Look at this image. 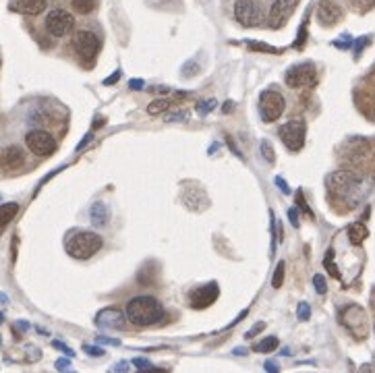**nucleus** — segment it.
I'll use <instances>...</instances> for the list:
<instances>
[{
    "label": "nucleus",
    "mask_w": 375,
    "mask_h": 373,
    "mask_svg": "<svg viewBox=\"0 0 375 373\" xmlns=\"http://www.w3.org/2000/svg\"><path fill=\"white\" fill-rule=\"evenodd\" d=\"M143 86H145L143 79H131V81H129V88H131V90H143Z\"/></svg>",
    "instance_id": "37998d69"
},
{
    "label": "nucleus",
    "mask_w": 375,
    "mask_h": 373,
    "mask_svg": "<svg viewBox=\"0 0 375 373\" xmlns=\"http://www.w3.org/2000/svg\"><path fill=\"white\" fill-rule=\"evenodd\" d=\"M249 48L255 50V52H268V54H278V52H280L278 48L268 46V44H263V42H249Z\"/></svg>",
    "instance_id": "cd10ccee"
},
{
    "label": "nucleus",
    "mask_w": 375,
    "mask_h": 373,
    "mask_svg": "<svg viewBox=\"0 0 375 373\" xmlns=\"http://www.w3.org/2000/svg\"><path fill=\"white\" fill-rule=\"evenodd\" d=\"M278 135H280V141L284 143L286 149H290V152H301L303 145H305L307 125H305V120H301V118L288 120V123H284V125L280 127Z\"/></svg>",
    "instance_id": "423d86ee"
},
{
    "label": "nucleus",
    "mask_w": 375,
    "mask_h": 373,
    "mask_svg": "<svg viewBox=\"0 0 375 373\" xmlns=\"http://www.w3.org/2000/svg\"><path fill=\"white\" fill-rule=\"evenodd\" d=\"M340 324L357 338L363 340L369 334V318L361 305H346L340 309Z\"/></svg>",
    "instance_id": "20e7f679"
},
{
    "label": "nucleus",
    "mask_w": 375,
    "mask_h": 373,
    "mask_svg": "<svg viewBox=\"0 0 375 373\" xmlns=\"http://www.w3.org/2000/svg\"><path fill=\"white\" fill-rule=\"evenodd\" d=\"M235 19L243 27H257L263 21V15L255 0H235Z\"/></svg>",
    "instance_id": "9d476101"
},
{
    "label": "nucleus",
    "mask_w": 375,
    "mask_h": 373,
    "mask_svg": "<svg viewBox=\"0 0 375 373\" xmlns=\"http://www.w3.org/2000/svg\"><path fill=\"white\" fill-rule=\"evenodd\" d=\"M288 218H290V224L294 229H298V214H296V209L294 207H290L288 209Z\"/></svg>",
    "instance_id": "4c0bfd02"
},
{
    "label": "nucleus",
    "mask_w": 375,
    "mask_h": 373,
    "mask_svg": "<svg viewBox=\"0 0 375 373\" xmlns=\"http://www.w3.org/2000/svg\"><path fill=\"white\" fill-rule=\"evenodd\" d=\"M90 218H92V224L94 227H106V222L110 218V209L106 203L102 201H96L92 207H90Z\"/></svg>",
    "instance_id": "6ab92c4d"
},
{
    "label": "nucleus",
    "mask_w": 375,
    "mask_h": 373,
    "mask_svg": "<svg viewBox=\"0 0 375 373\" xmlns=\"http://www.w3.org/2000/svg\"><path fill=\"white\" fill-rule=\"evenodd\" d=\"M52 346H54V348H58V350H62L66 357H73V355H75V352H73V350L64 344V342H60V340H54V342H52Z\"/></svg>",
    "instance_id": "473e14b6"
},
{
    "label": "nucleus",
    "mask_w": 375,
    "mask_h": 373,
    "mask_svg": "<svg viewBox=\"0 0 375 373\" xmlns=\"http://www.w3.org/2000/svg\"><path fill=\"white\" fill-rule=\"evenodd\" d=\"M296 203H298V207H301V209H305V211H307V214L311 216V209L307 207V203H305V199H303V193H301V191L296 193Z\"/></svg>",
    "instance_id": "e433bc0d"
},
{
    "label": "nucleus",
    "mask_w": 375,
    "mask_h": 373,
    "mask_svg": "<svg viewBox=\"0 0 375 373\" xmlns=\"http://www.w3.org/2000/svg\"><path fill=\"white\" fill-rule=\"evenodd\" d=\"M137 373H166V369H156V367H147V369H139Z\"/></svg>",
    "instance_id": "09e8293b"
},
{
    "label": "nucleus",
    "mask_w": 375,
    "mask_h": 373,
    "mask_svg": "<svg viewBox=\"0 0 375 373\" xmlns=\"http://www.w3.org/2000/svg\"><path fill=\"white\" fill-rule=\"evenodd\" d=\"M133 363H135V367H137V369H147V367H152V365H149V361H147V359H135Z\"/></svg>",
    "instance_id": "c03bdc74"
},
{
    "label": "nucleus",
    "mask_w": 375,
    "mask_h": 373,
    "mask_svg": "<svg viewBox=\"0 0 375 373\" xmlns=\"http://www.w3.org/2000/svg\"><path fill=\"white\" fill-rule=\"evenodd\" d=\"M25 143L27 147L31 149L34 154L38 156H50L56 152V139L48 133V131H42V129H34L25 135Z\"/></svg>",
    "instance_id": "9b49d317"
},
{
    "label": "nucleus",
    "mask_w": 375,
    "mask_h": 373,
    "mask_svg": "<svg viewBox=\"0 0 375 373\" xmlns=\"http://www.w3.org/2000/svg\"><path fill=\"white\" fill-rule=\"evenodd\" d=\"M0 342H3V340H0Z\"/></svg>",
    "instance_id": "5fc2aeb1"
},
{
    "label": "nucleus",
    "mask_w": 375,
    "mask_h": 373,
    "mask_svg": "<svg viewBox=\"0 0 375 373\" xmlns=\"http://www.w3.org/2000/svg\"><path fill=\"white\" fill-rule=\"evenodd\" d=\"M127 316L116 307H106L96 316V326L102 330H120L125 326Z\"/></svg>",
    "instance_id": "2eb2a0df"
},
{
    "label": "nucleus",
    "mask_w": 375,
    "mask_h": 373,
    "mask_svg": "<svg viewBox=\"0 0 375 373\" xmlns=\"http://www.w3.org/2000/svg\"><path fill=\"white\" fill-rule=\"evenodd\" d=\"M183 118H189V112L187 110H177V112H170L168 116H166V120H183Z\"/></svg>",
    "instance_id": "2f4dec72"
},
{
    "label": "nucleus",
    "mask_w": 375,
    "mask_h": 373,
    "mask_svg": "<svg viewBox=\"0 0 375 373\" xmlns=\"http://www.w3.org/2000/svg\"><path fill=\"white\" fill-rule=\"evenodd\" d=\"M104 241L98 233L77 231L66 239V253L75 259H90L102 249Z\"/></svg>",
    "instance_id": "7ed1b4c3"
},
{
    "label": "nucleus",
    "mask_w": 375,
    "mask_h": 373,
    "mask_svg": "<svg viewBox=\"0 0 375 373\" xmlns=\"http://www.w3.org/2000/svg\"><path fill=\"white\" fill-rule=\"evenodd\" d=\"M17 211H19V203H15V201L0 205V231H3L7 224L17 216Z\"/></svg>",
    "instance_id": "412c9836"
},
{
    "label": "nucleus",
    "mask_w": 375,
    "mask_h": 373,
    "mask_svg": "<svg viewBox=\"0 0 375 373\" xmlns=\"http://www.w3.org/2000/svg\"><path fill=\"white\" fill-rule=\"evenodd\" d=\"M172 104H174V100H172V98H158V100H154L152 104L147 106V112L152 114V116H156V114L166 112Z\"/></svg>",
    "instance_id": "4be33fe9"
},
{
    "label": "nucleus",
    "mask_w": 375,
    "mask_h": 373,
    "mask_svg": "<svg viewBox=\"0 0 375 373\" xmlns=\"http://www.w3.org/2000/svg\"><path fill=\"white\" fill-rule=\"evenodd\" d=\"M342 19V9L336 0H320L318 5V21L326 27L338 23Z\"/></svg>",
    "instance_id": "f3484780"
},
{
    "label": "nucleus",
    "mask_w": 375,
    "mask_h": 373,
    "mask_svg": "<svg viewBox=\"0 0 375 373\" xmlns=\"http://www.w3.org/2000/svg\"><path fill=\"white\" fill-rule=\"evenodd\" d=\"M284 81L292 90H301V88H313L318 83V70L313 62H301L294 64L286 70Z\"/></svg>",
    "instance_id": "39448f33"
},
{
    "label": "nucleus",
    "mask_w": 375,
    "mask_h": 373,
    "mask_svg": "<svg viewBox=\"0 0 375 373\" xmlns=\"http://www.w3.org/2000/svg\"><path fill=\"white\" fill-rule=\"evenodd\" d=\"M313 284H315V290H318V294H326V292H328L326 278H324L322 274H315V276H313Z\"/></svg>",
    "instance_id": "c756f323"
},
{
    "label": "nucleus",
    "mask_w": 375,
    "mask_h": 373,
    "mask_svg": "<svg viewBox=\"0 0 375 373\" xmlns=\"http://www.w3.org/2000/svg\"><path fill=\"white\" fill-rule=\"evenodd\" d=\"M328 189L336 199L354 207L369 193L371 179H367L357 170H338L328 177Z\"/></svg>",
    "instance_id": "f257e3e1"
},
{
    "label": "nucleus",
    "mask_w": 375,
    "mask_h": 373,
    "mask_svg": "<svg viewBox=\"0 0 375 373\" xmlns=\"http://www.w3.org/2000/svg\"><path fill=\"white\" fill-rule=\"evenodd\" d=\"M350 44H352V40H350L348 36H342V40H340V42H338V40L334 42V46H336V48H348Z\"/></svg>",
    "instance_id": "ea45409f"
},
{
    "label": "nucleus",
    "mask_w": 375,
    "mask_h": 373,
    "mask_svg": "<svg viewBox=\"0 0 375 373\" xmlns=\"http://www.w3.org/2000/svg\"><path fill=\"white\" fill-rule=\"evenodd\" d=\"M127 369H129V363H127V361H122V363L114 365L110 373H127Z\"/></svg>",
    "instance_id": "79ce46f5"
},
{
    "label": "nucleus",
    "mask_w": 375,
    "mask_h": 373,
    "mask_svg": "<svg viewBox=\"0 0 375 373\" xmlns=\"http://www.w3.org/2000/svg\"><path fill=\"white\" fill-rule=\"evenodd\" d=\"M276 185L280 187V191H282V193H286V195L290 193V187L286 185V181H284L282 177H276Z\"/></svg>",
    "instance_id": "a19ab883"
},
{
    "label": "nucleus",
    "mask_w": 375,
    "mask_h": 373,
    "mask_svg": "<svg viewBox=\"0 0 375 373\" xmlns=\"http://www.w3.org/2000/svg\"><path fill=\"white\" fill-rule=\"evenodd\" d=\"M17 328H19V330H23V332H25V330H27V328H29V324H27V322H17Z\"/></svg>",
    "instance_id": "3c124183"
},
{
    "label": "nucleus",
    "mask_w": 375,
    "mask_h": 373,
    "mask_svg": "<svg viewBox=\"0 0 375 373\" xmlns=\"http://www.w3.org/2000/svg\"><path fill=\"white\" fill-rule=\"evenodd\" d=\"M294 5H296V0H274V5L270 9V27L280 29L292 15Z\"/></svg>",
    "instance_id": "ddd939ff"
},
{
    "label": "nucleus",
    "mask_w": 375,
    "mask_h": 373,
    "mask_svg": "<svg viewBox=\"0 0 375 373\" xmlns=\"http://www.w3.org/2000/svg\"><path fill=\"white\" fill-rule=\"evenodd\" d=\"M286 100L276 90H266L259 94V116L266 123H274L284 114Z\"/></svg>",
    "instance_id": "6e6552de"
},
{
    "label": "nucleus",
    "mask_w": 375,
    "mask_h": 373,
    "mask_svg": "<svg viewBox=\"0 0 375 373\" xmlns=\"http://www.w3.org/2000/svg\"><path fill=\"white\" fill-rule=\"evenodd\" d=\"M68 3L73 5V9L77 11L79 15H90L96 9L98 0H68Z\"/></svg>",
    "instance_id": "5701e85b"
},
{
    "label": "nucleus",
    "mask_w": 375,
    "mask_h": 373,
    "mask_svg": "<svg viewBox=\"0 0 375 373\" xmlns=\"http://www.w3.org/2000/svg\"><path fill=\"white\" fill-rule=\"evenodd\" d=\"M369 154H371V145H369V141H365V139H350V141L346 143V154H344V158H346L350 164H354V166L365 164L367 158H369Z\"/></svg>",
    "instance_id": "4468645a"
},
{
    "label": "nucleus",
    "mask_w": 375,
    "mask_h": 373,
    "mask_svg": "<svg viewBox=\"0 0 375 373\" xmlns=\"http://www.w3.org/2000/svg\"><path fill=\"white\" fill-rule=\"evenodd\" d=\"M98 342H100V344H112V346H118V344H120L118 340H114V338H106V336H100V338H98Z\"/></svg>",
    "instance_id": "a18cd8bd"
},
{
    "label": "nucleus",
    "mask_w": 375,
    "mask_h": 373,
    "mask_svg": "<svg viewBox=\"0 0 375 373\" xmlns=\"http://www.w3.org/2000/svg\"><path fill=\"white\" fill-rule=\"evenodd\" d=\"M83 350H86L88 355H92V357H102V355H104V350H102V348H98V346H90V344H86V346H83Z\"/></svg>",
    "instance_id": "f704fd0d"
},
{
    "label": "nucleus",
    "mask_w": 375,
    "mask_h": 373,
    "mask_svg": "<svg viewBox=\"0 0 375 373\" xmlns=\"http://www.w3.org/2000/svg\"><path fill=\"white\" fill-rule=\"evenodd\" d=\"M373 118H375V116H373Z\"/></svg>",
    "instance_id": "6e6d98bb"
},
{
    "label": "nucleus",
    "mask_w": 375,
    "mask_h": 373,
    "mask_svg": "<svg viewBox=\"0 0 375 373\" xmlns=\"http://www.w3.org/2000/svg\"><path fill=\"white\" fill-rule=\"evenodd\" d=\"M367 237H369V231H367V227L363 222H354L348 227V239H350L352 245H361Z\"/></svg>",
    "instance_id": "aec40b11"
},
{
    "label": "nucleus",
    "mask_w": 375,
    "mask_h": 373,
    "mask_svg": "<svg viewBox=\"0 0 375 373\" xmlns=\"http://www.w3.org/2000/svg\"><path fill=\"white\" fill-rule=\"evenodd\" d=\"M118 79H120V70H114V73L110 75L108 79H104V86H114V83H116Z\"/></svg>",
    "instance_id": "58836bf2"
},
{
    "label": "nucleus",
    "mask_w": 375,
    "mask_h": 373,
    "mask_svg": "<svg viewBox=\"0 0 375 373\" xmlns=\"http://www.w3.org/2000/svg\"><path fill=\"white\" fill-rule=\"evenodd\" d=\"M73 48L86 64H94V60L100 54L102 44H100V38L94 31L83 29V31H77L73 36Z\"/></svg>",
    "instance_id": "0eeeda50"
},
{
    "label": "nucleus",
    "mask_w": 375,
    "mask_h": 373,
    "mask_svg": "<svg viewBox=\"0 0 375 373\" xmlns=\"http://www.w3.org/2000/svg\"><path fill=\"white\" fill-rule=\"evenodd\" d=\"M266 371H268V373H278L280 369H278V365H276L274 361H268V363H266Z\"/></svg>",
    "instance_id": "de8ad7c7"
},
{
    "label": "nucleus",
    "mask_w": 375,
    "mask_h": 373,
    "mask_svg": "<svg viewBox=\"0 0 375 373\" xmlns=\"http://www.w3.org/2000/svg\"><path fill=\"white\" fill-rule=\"evenodd\" d=\"M216 106H218L216 100H203V102L197 104V114H199V116H205V114H209L211 110H216Z\"/></svg>",
    "instance_id": "bb28decb"
},
{
    "label": "nucleus",
    "mask_w": 375,
    "mask_h": 373,
    "mask_svg": "<svg viewBox=\"0 0 375 373\" xmlns=\"http://www.w3.org/2000/svg\"><path fill=\"white\" fill-rule=\"evenodd\" d=\"M352 3H354V5H369L371 0H352Z\"/></svg>",
    "instance_id": "603ef678"
},
{
    "label": "nucleus",
    "mask_w": 375,
    "mask_h": 373,
    "mask_svg": "<svg viewBox=\"0 0 375 373\" xmlns=\"http://www.w3.org/2000/svg\"><path fill=\"white\" fill-rule=\"evenodd\" d=\"M367 44H369V38H359V40H357V46H354V56H359L361 50H363Z\"/></svg>",
    "instance_id": "c9c22d12"
},
{
    "label": "nucleus",
    "mask_w": 375,
    "mask_h": 373,
    "mask_svg": "<svg viewBox=\"0 0 375 373\" xmlns=\"http://www.w3.org/2000/svg\"><path fill=\"white\" fill-rule=\"evenodd\" d=\"M46 7L48 0H11V11L21 15H40Z\"/></svg>",
    "instance_id": "a211bd4d"
},
{
    "label": "nucleus",
    "mask_w": 375,
    "mask_h": 373,
    "mask_svg": "<svg viewBox=\"0 0 375 373\" xmlns=\"http://www.w3.org/2000/svg\"><path fill=\"white\" fill-rule=\"evenodd\" d=\"M278 338L276 336H268V338H263L261 342H257L255 346H253V350L255 352H272V350H276L278 348Z\"/></svg>",
    "instance_id": "b1692460"
},
{
    "label": "nucleus",
    "mask_w": 375,
    "mask_h": 373,
    "mask_svg": "<svg viewBox=\"0 0 375 373\" xmlns=\"http://www.w3.org/2000/svg\"><path fill=\"white\" fill-rule=\"evenodd\" d=\"M259 149H261V156H263V160L266 162H270V164H274L276 162V156H274V147H272V143L270 141H261L259 143Z\"/></svg>",
    "instance_id": "393cba45"
},
{
    "label": "nucleus",
    "mask_w": 375,
    "mask_h": 373,
    "mask_svg": "<svg viewBox=\"0 0 375 373\" xmlns=\"http://www.w3.org/2000/svg\"><path fill=\"white\" fill-rule=\"evenodd\" d=\"M263 328H266V324H263V322H259L257 326H253V328H251V330H249V332L245 334V338H253V336H257V334H259V332H261Z\"/></svg>",
    "instance_id": "72a5a7b5"
},
{
    "label": "nucleus",
    "mask_w": 375,
    "mask_h": 373,
    "mask_svg": "<svg viewBox=\"0 0 375 373\" xmlns=\"http://www.w3.org/2000/svg\"><path fill=\"white\" fill-rule=\"evenodd\" d=\"M25 164L23 149L17 145H9L0 149V168L3 170H19Z\"/></svg>",
    "instance_id": "dca6fc26"
},
{
    "label": "nucleus",
    "mask_w": 375,
    "mask_h": 373,
    "mask_svg": "<svg viewBox=\"0 0 375 373\" xmlns=\"http://www.w3.org/2000/svg\"><path fill=\"white\" fill-rule=\"evenodd\" d=\"M75 27V19L68 11L64 9H54L48 13L46 17V31L54 38H64L73 31Z\"/></svg>",
    "instance_id": "1a4fd4ad"
},
{
    "label": "nucleus",
    "mask_w": 375,
    "mask_h": 373,
    "mask_svg": "<svg viewBox=\"0 0 375 373\" xmlns=\"http://www.w3.org/2000/svg\"><path fill=\"white\" fill-rule=\"evenodd\" d=\"M296 316L301 322H307L311 318V307L309 303H298V309H296Z\"/></svg>",
    "instance_id": "c85d7f7f"
},
{
    "label": "nucleus",
    "mask_w": 375,
    "mask_h": 373,
    "mask_svg": "<svg viewBox=\"0 0 375 373\" xmlns=\"http://www.w3.org/2000/svg\"><path fill=\"white\" fill-rule=\"evenodd\" d=\"M284 270H286V263L284 261H278L276 270H274V276H272V286L274 288H280L282 282H284Z\"/></svg>",
    "instance_id": "a878e982"
},
{
    "label": "nucleus",
    "mask_w": 375,
    "mask_h": 373,
    "mask_svg": "<svg viewBox=\"0 0 375 373\" xmlns=\"http://www.w3.org/2000/svg\"><path fill=\"white\" fill-rule=\"evenodd\" d=\"M332 255H334V251L330 249V251H328V255H326V261H324V263H326L328 272H330V274H332L334 278H340V274H338V268H336V266L332 263Z\"/></svg>",
    "instance_id": "7c9ffc66"
},
{
    "label": "nucleus",
    "mask_w": 375,
    "mask_h": 373,
    "mask_svg": "<svg viewBox=\"0 0 375 373\" xmlns=\"http://www.w3.org/2000/svg\"><path fill=\"white\" fill-rule=\"evenodd\" d=\"M125 316L133 326L147 328V326H154L160 320H164V307L158 298L143 294V296L131 298V301L127 303Z\"/></svg>",
    "instance_id": "f03ea898"
},
{
    "label": "nucleus",
    "mask_w": 375,
    "mask_h": 373,
    "mask_svg": "<svg viewBox=\"0 0 375 373\" xmlns=\"http://www.w3.org/2000/svg\"><path fill=\"white\" fill-rule=\"evenodd\" d=\"M3 320H5V316H3V313H0V324H3Z\"/></svg>",
    "instance_id": "864d4df0"
},
{
    "label": "nucleus",
    "mask_w": 375,
    "mask_h": 373,
    "mask_svg": "<svg viewBox=\"0 0 375 373\" xmlns=\"http://www.w3.org/2000/svg\"><path fill=\"white\" fill-rule=\"evenodd\" d=\"M66 367H68V359H58V361H56V369L64 371Z\"/></svg>",
    "instance_id": "8fccbe9b"
},
{
    "label": "nucleus",
    "mask_w": 375,
    "mask_h": 373,
    "mask_svg": "<svg viewBox=\"0 0 375 373\" xmlns=\"http://www.w3.org/2000/svg\"><path fill=\"white\" fill-rule=\"evenodd\" d=\"M218 294H220V288H218L216 282L197 286V288L191 292V296H189L191 307H193V309H205V307H209V305L216 301Z\"/></svg>",
    "instance_id": "f8f14e48"
},
{
    "label": "nucleus",
    "mask_w": 375,
    "mask_h": 373,
    "mask_svg": "<svg viewBox=\"0 0 375 373\" xmlns=\"http://www.w3.org/2000/svg\"><path fill=\"white\" fill-rule=\"evenodd\" d=\"M227 141H229V145H231V149H233V152H235V156H239V158H241V160H245V158H243V154H241V152H239V149H237V145H235V141H233V139H231V137H227Z\"/></svg>",
    "instance_id": "49530a36"
}]
</instances>
